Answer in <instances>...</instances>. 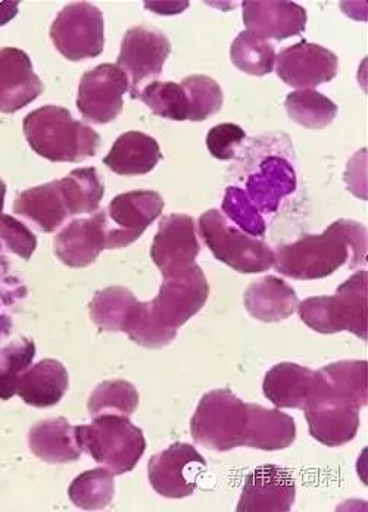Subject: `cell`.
<instances>
[{
  "instance_id": "cell-25",
  "label": "cell",
  "mask_w": 368,
  "mask_h": 512,
  "mask_svg": "<svg viewBox=\"0 0 368 512\" xmlns=\"http://www.w3.org/2000/svg\"><path fill=\"white\" fill-rule=\"evenodd\" d=\"M14 212L28 218L43 233H53L71 217L59 180L21 192Z\"/></svg>"
},
{
  "instance_id": "cell-29",
  "label": "cell",
  "mask_w": 368,
  "mask_h": 512,
  "mask_svg": "<svg viewBox=\"0 0 368 512\" xmlns=\"http://www.w3.org/2000/svg\"><path fill=\"white\" fill-rule=\"evenodd\" d=\"M136 296L126 287H108L93 296L90 318L106 332H126L127 324L136 309Z\"/></svg>"
},
{
  "instance_id": "cell-32",
  "label": "cell",
  "mask_w": 368,
  "mask_h": 512,
  "mask_svg": "<svg viewBox=\"0 0 368 512\" xmlns=\"http://www.w3.org/2000/svg\"><path fill=\"white\" fill-rule=\"evenodd\" d=\"M114 474L106 468L86 471L80 474L68 489L71 502L81 510H102L114 498Z\"/></svg>"
},
{
  "instance_id": "cell-1",
  "label": "cell",
  "mask_w": 368,
  "mask_h": 512,
  "mask_svg": "<svg viewBox=\"0 0 368 512\" xmlns=\"http://www.w3.org/2000/svg\"><path fill=\"white\" fill-rule=\"evenodd\" d=\"M367 261V227L338 220L324 233L302 237L274 252L277 273L295 280H320L348 264L357 268Z\"/></svg>"
},
{
  "instance_id": "cell-35",
  "label": "cell",
  "mask_w": 368,
  "mask_h": 512,
  "mask_svg": "<svg viewBox=\"0 0 368 512\" xmlns=\"http://www.w3.org/2000/svg\"><path fill=\"white\" fill-rule=\"evenodd\" d=\"M139 99L158 117L184 121L189 115L186 92L180 84L173 81H152L145 89L140 90Z\"/></svg>"
},
{
  "instance_id": "cell-38",
  "label": "cell",
  "mask_w": 368,
  "mask_h": 512,
  "mask_svg": "<svg viewBox=\"0 0 368 512\" xmlns=\"http://www.w3.org/2000/svg\"><path fill=\"white\" fill-rule=\"evenodd\" d=\"M34 354L36 346L31 340L15 343L5 352L0 362V398L9 399L15 395L18 379L30 367Z\"/></svg>"
},
{
  "instance_id": "cell-8",
  "label": "cell",
  "mask_w": 368,
  "mask_h": 512,
  "mask_svg": "<svg viewBox=\"0 0 368 512\" xmlns=\"http://www.w3.org/2000/svg\"><path fill=\"white\" fill-rule=\"evenodd\" d=\"M51 39L56 51L70 61L96 58L104 52V14L89 2L70 3L53 21Z\"/></svg>"
},
{
  "instance_id": "cell-28",
  "label": "cell",
  "mask_w": 368,
  "mask_h": 512,
  "mask_svg": "<svg viewBox=\"0 0 368 512\" xmlns=\"http://www.w3.org/2000/svg\"><path fill=\"white\" fill-rule=\"evenodd\" d=\"M249 421L243 446L261 451H280L289 448L296 439L295 421L279 410H267L248 404Z\"/></svg>"
},
{
  "instance_id": "cell-26",
  "label": "cell",
  "mask_w": 368,
  "mask_h": 512,
  "mask_svg": "<svg viewBox=\"0 0 368 512\" xmlns=\"http://www.w3.org/2000/svg\"><path fill=\"white\" fill-rule=\"evenodd\" d=\"M311 436L326 446H342L357 436L360 410L314 402L304 410Z\"/></svg>"
},
{
  "instance_id": "cell-24",
  "label": "cell",
  "mask_w": 368,
  "mask_h": 512,
  "mask_svg": "<svg viewBox=\"0 0 368 512\" xmlns=\"http://www.w3.org/2000/svg\"><path fill=\"white\" fill-rule=\"evenodd\" d=\"M298 305L295 290L285 280L274 276L252 283L245 292L246 311L264 323L288 320L290 315L295 314Z\"/></svg>"
},
{
  "instance_id": "cell-31",
  "label": "cell",
  "mask_w": 368,
  "mask_h": 512,
  "mask_svg": "<svg viewBox=\"0 0 368 512\" xmlns=\"http://www.w3.org/2000/svg\"><path fill=\"white\" fill-rule=\"evenodd\" d=\"M285 106L290 120L310 130L330 126L339 111L335 102L313 89L290 93Z\"/></svg>"
},
{
  "instance_id": "cell-36",
  "label": "cell",
  "mask_w": 368,
  "mask_h": 512,
  "mask_svg": "<svg viewBox=\"0 0 368 512\" xmlns=\"http://www.w3.org/2000/svg\"><path fill=\"white\" fill-rule=\"evenodd\" d=\"M180 86L183 87L189 101V115H187L189 121L199 123V121L208 120L223 106V90L211 77L201 76V74L189 76L184 78Z\"/></svg>"
},
{
  "instance_id": "cell-27",
  "label": "cell",
  "mask_w": 368,
  "mask_h": 512,
  "mask_svg": "<svg viewBox=\"0 0 368 512\" xmlns=\"http://www.w3.org/2000/svg\"><path fill=\"white\" fill-rule=\"evenodd\" d=\"M31 452L49 464L77 461L83 454L77 442L76 427L65 418L40 421L31 427L28 435Z\"/></svg>"
},
{
  "instance_id": "cell-22",
  "label": "cell",
  "mask_w": 368,
  "mask_h": 512,
  "mask_svg": "<svg viewBox=\"0 0 368 512\" xmlns=\"http://www.w3.org/2000/svg\"><path fill=\"white\" fill-rule=\"evenodd\" d=\"M316 371L307 367L280 362L274 365L264 379V395L277 408L305 410L313 393Z\"/></svg>"
},
{
  "instance_id": "cell-16",
  "label": "cell",
  "mask_w": 368,
  "mask_h": 512,
  "mask_svg": "<svg viewBox=\"0 0 368 512\" xmlns=\"http://www.w3.org/2000/svg\"><path fill=\"white\" fill-rule=\"evenodd\" d=\"M296 498L295 479L285 468L264 465L245 480L237 512H289Z\"/></svg>"
},
{
  "instance_id": "cell-2",
  "label": "cell",
  "mask_w": 368,
  "mask_h": 512,
  "mask_svg": "<svg viewBox=\"0 0 368 512\" xmlns=\"http://www.w3.org/2000/svg\"><path fill=\"white\" fill-rule=\"evenodd\" d=\"M23 127L31 149L51 162H80L95 156L101 146L99 133L74 120L62 106H42L30 112Z\"/></svg>"
},
{
  "instance_id": "cell-9",
  "label": "cell",
  "mask_w": 368,
  "mask_h": 512,
  "mask_svg": "<svg viewBox=\"0 0 368 512\" xmlns=\"http://www.w3.org/2000/svg\"><path fill=\"white\" fill-rule=\"evenodd\" d=\"M170 53V40L157 28L137 26L127 31L121 43L117 67L129 78L133 99L139 98L143 83L161 76Z\"/></svg>"
},
{
  "instance_id": "cell-11",
  "label": "cell",
  "mask_w": 368,
  "mask_h": 512,
  "mask_svg": "<svg viewBox=\"0 0 368 512\" xmlns=\"http://www.w3.org/2000/svg\"><path fill=\"white\" fill-rule=\"evenodd\" d=\"M207 461L192 445L174 443L152 457L148 464L149 482L164 498L182 499L193 495Z\"/></svg>"
},
{
  "instance_id": "cell-37",
  "label": "cell",
  "mask_w": 368,
  "mask_h": 512,
  "mask_svg": "<svg viewBox=\"0 0 368 512\" xmlns=\"http://www.w3.org/2000/svg\"><path fill=\"white\" fill-rule=\"evenodd\" d=\"M224 214L229 220L237 224L243 233L252 237H263L265 234V221L257 206L252 204L245 190L239 187H227L223 199Z\"/></svg>"
},
{
  "instance_id": "cell-6",
  "label": "cell",
  "mask_w": 368,
  "mask_h": 512,
  "mask_svg": "<svg viewBox=\"0 0 368 512\" xmlns=\"http://www.w3.org/2000/svg\"><path fill=\"white\" fill-rule=\"evenodd\" d=\"M199 231L212 255L239 273H264L274 265V252L264 242L230 226L217 209L199 218Z\"/></svg>"
},
{
  "instance_id": "cell-20",
  "label": "cell",
  "mask_w": 368,
  "mask_h": 512,
  "mask_svg": "<svg viewBox=\"0 0 368 512\" xmlns=\"http://www.w3.org/2000/svg\"><path fill=\"white\" fill-rule=\"evenodd\" d=\"M246 195L258 211L273 214L283 198L295 192L296 173L292 165L280 156H268L260 171L251 174L246 183Z\"/></svg>"
},
{
  "instance_id": "cell-34",
  "label": "cell",
  "mask_w": 368,
  "mask_h": 512,
  "mask_svg": "<svg viewBox=\"0 0 368 512\" xmlns=\"http://www.w3.org/2000/svg\"><path fill=\"white\" fill-rule=\"evenodd\" d=\"M89 412L92 417L99 414L132 415L139 407V393L132 383L126 380H109L99 384L89 399Z\"/></svg>"
},
{
  "instance_id": "cell-40",
  "label": "cell",
  "mask_w": 368,
  "mask_h": 512,
  "mask_svg": "<svg viewBox=\"0 0 368 512\" xmlns=\"http://www.w3.org/2000/svg\"><path fill=\"white\" fill-rule=\"evenodd\" d=\"M246 133L236 124H218L208 131L207 148L214 158L230 161L235 158V148L245 139Z\"/></svg>"
},
{
  "instance_id": "cell-30",
  "label": "cell",
  "mask_w": 368,
  "mask_h": 512,
  "mask_svg": "<svg viewBox=\"0 0 368 512\" xmlns=\"http://www.w3.org/2000/svg\"><path fill=\"white\" fill-rule=\"evenodd\" d=\"M71 217L92 214L101 205L105 187L95 168H79L59 180Z\"/></svg>"
},
{
  "instance_id": "cell-3",
  "label": "cell",
  "mask_w": 368,
  "mask_h": 512,
  "mask_svg": "<svg viewBox=\"0 0 368 512\" xmlns=\"http://www.w3.org/2000/svg\"><path fill=\"white\" fill-rule=\"evenodd\" d=\"M76 436L81 451L118 476L132 471L146 451L142 430L126 415H95L89 426H76Z\"/></svg>"
},
{
  "instance_id": "cell-39",
  "label": "cell",
  "mask_w": 368,
  "mask_h": 512,
  "mask_svg": "<svg viewBox=\"0 0 368 512\" xmlns=\"http://www.w3.org/2000/svg\"><path fill=\"white\" fill-rule=\"evenodd\" d=\"M0 240L5 242L9 251L23 259H30L37 248V237L21 221L0 214Z\"/></svg>"
},
{
  "instance_id": "cell-13",
  "label": "cell",
  "mask_w": 368,
  "mask_h": 512,
  "mask_svg": "<svg viewBox=\"0 0 368 512\" xmlns=\"http://www.w3.org/2000/svg\"><path fill=\"white\" fill-rule=\"evenodd\" d=\"M199 252L201 245L196 237L195 220L192 217L171 214L159 223L151 256L164 279L186 273L196 264Z\"/></svg>"
},
{
  "instance_id": "cell-33",
  "label": "cell",
  "mask_w": 368,
  "mask_h": 512,
  "mask_svg": "<svg viewBox=\"0 0 368 512\" xmlns=\"http://www.w3.org/2000/svg\"><path fill=\"white\" fill-rule=\"evenodd\" d=\"M233 65L237 70L249 74V76L263 77L274 70L276 51L267 40L242 31L232 43L230 49Z\"/></svg>"
},
{
  "instance_id": "cell-4",
  "label": "cell",
  "mask_w": 368,
  "mask_h": 512,
  "mask_svg": "<svg viewBox=\"0 0 368 512\" xmlns=\"http://www.w3.org/2000/svg\"><path fill=\"white\" fill-rule=\"evenodd\" d=\"M299 317L314 332L367 334V271H358L333 296H314L299 302Z\"/></svg>"
},
{
  "instance_id": "cell-21",
  "label": "cell",
  "mask_w": 368,
  "mask_h": 512,
  "mask_svg": "<svg viewBox=\"0 0 368 512\" xmlns=\"http://www.w3.org/2000/svg\"><path fill=\"white\" fill-rule=\"evenodd\" d=\"M68 371L56 359H42L30 370L24 371L15 386V395L36 408L58 404L68 390Z\"/></svg>"
},
{
  "instance_id": "cell-14",
  "label": "cell",
  "mask_w": 368,
  "mask_h": 512,
  "mask_svg": "<svg viewBox=\"0 0 368 512\" xmlns=\"http://www.w3.org/2000/svg\"><path fill=\"white\" fill-rule=\"evenodd\" d=\"M277 76L295 89H313L338 74L339 59L329 49L305 40L276 55Z\"/></svg>"
},
{
  "instance_id": "cell-19",
  "label": "cell",
  "mask_w": 368,
  "mask_h": 512,
  "mask_svg": "<svg viewBox=\"0 0 368 512\" xmlns=\"http://www.w3.org/2000/svg\"><path fill=\"white\" fill-rule=\"evenodd\" d=\"M246 31L261 39L280 40L299 36L307 26V11L295 2H243Z\"/></svg>"
},
{
  "instance_id": "cell-17",
  "label": "cell",
  "mask_w": 368,
  "mask_h": 512,
  "mask_svg": "<svg viewBox=\"0 0 368 512\" xmlns=\"http://www.w3.org/2000/svg\"><path fill=\"white\" fill-rule=\"evenodd\" d=\"M43 83L33 71L30 56L17 48H0V112L14 114L36 101Z\"/></svg>"
},
{
  "instance_id": "cell-23",
  "label": "cell",
  "mask_w": 368,
  "mask_h": 512,
  "mask_svg": "<svg viewBox=\"0 0 368 512\" xmlns=\"http://www.w3.org/2000/svg\"><path fill=\"white\" fill-rule=\"evenodd\" d=\"M157 140L140 131L121 134L104 158L109 170L120 176H145L162 161Z\"/></svg>"
},
{
  "instance_id": "cell-7",
  "label": "cell",
  "mask_w": 368,
  "mask_h": 512,
  "mask_svg": "<svg viewBox=\"0 0 368 512\" xmlns=\"http://www.w3.org/2000/svg\"><path fill=\"white\" fill-rule=\"evenodd\" d=\"M210 284L198 264L186 273L164 279L157 298L148 302L149 317L155 326L177 336V330L207 304Z\"/></svg>"
},
{
  "instance_id": "cell-18",
  "label": "cell",
  "mask_w": 368,
  "mask_h": 512,
  "mask_svg": "<svg viewBox=\"0 0 368 512\" xmlns=\"http://www.w3.org/2000/svg\"><path fill=\"white\" fill-rule=\"evenodd\" d=\"M108 221L106 211H98L86 220H74L53 240L55 254L71 268L92 264L106 249Z\"/></svg>"
},
{
  "instance_id": "cell-15",
  "label": "cell",
  "mask_w": 368,
  "mask_h": 512,
  "mask_svg": "<svg viewBox=\"0 0 368 512\" xmlns=\"http://www.w3.org/2000/svg\"><path fill=\"white\" fill-rule=\"evenodd\" d=\"M367 361H341L316 371L310 402L367 407ZM307 408V407H305Z\"/></svg>"
},
{
  "instance_id": "cell-12",
  "label": "cell",
  "mask_w": 368,
  "mask_h": 512,
  "mask_svg": "<svg viewBox=\"0 0 368 512\" xmlns=\"http://www.w3.org/2000/svg\"><path fill=\"white\" fill-rule=\"evenodd\" d=\"M129 90V78L117 65H99L81 77L77 108L90 123H111L123 111V98Z\"/></svg>"
},
{
  "instance_id": "cell-5",
  "label": "cell",
  "mask_w": 368,
  "mask_h": 512,
  "mask_svg": "<svg viewBox=\"0 0 368 512\" xmlns=\"http://www.w3.org/2000/svg\"><path fill=\"white\" fill-rule=\"evenodd\" d=\"M248 404L230 389L205 393L199 402L190 433L193 440L211 451L227 452L243 446L248 429Z\"/></svg>"
},
{
  "instance_id": "cell-42",
  "label": "cell",
  "mask_w": 368,
  "mask_h": 512,
  "mask_svg": "<svg viewBox=\"0 0 368 512\" xmlns=\"http://www.w3.org/2000/svg\"><path fill=\"white\" fill-rule=\"evenodd\" d=\"M6 186L3 180H0V214H2L3 205H5Z\"/></svg>"
},
{
  "instance_id": "cell-41",
  "label": "cell",
  "mask_w": 368,
  "mask_h": 512,
  "mask_svg": "<svg viewBox=\"0 0 368 512\" xmlns=\"http://www.w3.org/2000/svg\"><path fill=\"white\" fill-rule=\"evenodd\" d=\"M18 2H2L0 3V26H5L8 21L17 15Z\"/></svg>"
},
{
  "instance_id": "cell-10",
  "label": "cell",
  "mask_w": 368,
  "mask_h": 512,
  "mask_svg": "<svg viewBox=\"0 0 368 512\" xmlns=\"http://www.w3.org/2000/svg\"><path fill=\"white\" fill-rule=\"evenodd\" d=\"M162 209L164 201L154 190H133L112 199L106 211V249L132 245L157 220Z\"/></svg>"
}]
</instances>
